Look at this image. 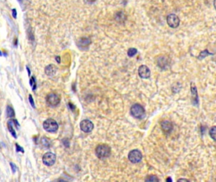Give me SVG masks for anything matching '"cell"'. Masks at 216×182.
I'll return each instance as SVG.
<instances>
[{"label": "cell", "mask_w": 216, "mask_h": 182, "mask_svg": "<svg viewBox=\"0 0 216 182\" xmlns=\"http://www.w3.org/2000/svg\"><path fill=\"white\" fill-rule=\"evenodd\" d=\"M42 160L45 166H51L56 162V155L53 152H47L42 156Z\"/></svg>", "instance_id": "cell-5"}, {"label": "cell", "mask_w": 216, "mask_h": 182, "mask_svg": "<svg viewBox=\"0 0 216 182\" xmlns=\"http://www.w3.org/2000/svg\"><path fill=\"white\" fill-rule=\"evenodd\" d=\"M15 146H16V151L17 152H22V153L24 152V149L22 147H21L20 145H19L18 144H16Z\"/></svg>", "instance_id": "cell-25"}, {"label": "cell", "mask_w": 216, "mask_h": 182, "mask_svg": "<svg viewBox=\"0 0 216 182\" xmlns=\"http://www.w3.org/2000/svg\"><path fill=\"white\" fill-rule=\"evenodd\" d=\"M2 56V53H1V51H0V56Z\"/></svg>", "instance_id": "cell-33"}, {"label": "cell", "mask_w": 216, "mask_h": 182, "mask_svg": "<svg viewBox=\"0 0 216 182\" xmlns=\"http://www.w3.org/2000/svg\"><path fill=\"white\" fill-rule=\"evenodd\" d=\"M29 103H30V104L31 105V106L33 107V108H36V105H35L34 99H33V96H32L31 94H29Z\"/></svg>", "instance_id": "cell-22"}, {"label": "cell", "mask_w": 216, "mask_h": 182, "mask_svg": "<svg viewBox=\"0 0 216 182\" xmlns=\"http://www.w3.org/2000/svg\"><path fill=\"white\" fill-rule=\"evenodd\" d=\"M30 85L31 87L33 89V91H35L37 87V84H36V80L34 77H32L31 80H30Z\"/></svg>", "instance_id": "cell-18"}, {"label": "cell", "mask_w": 216, "mask_h": 182, "mask_svg": "<svg viewBox=\"0 0 216 182\" xmlns=\"http://www.w3.org/2000/svg\"><path fill=\"white\" fill-rule=\"evenodd\" d=\"M130 113L134 118L138 120L143 119L146 115L144 108L140 104H133L130 109Z\"/></svg>", "instance_id": "cell-2"}, {"label": "cell", "mask_w": 216, "mask_h": 182, "mask_svg": "<svg viewBox=\"0 0 216 182\" xmlns=\"http://www.w3.org/2000/svg\"><path fill=\"white\" fill-rule=\"evenodd\" d=\"M17 15V13L16 9H13L12 10V15H13V17L14 18V19H16Z\"/></svg>", "instance_id": "cell-26"}, {"label": "cell", "mask_w": 216, "mask_h": 182, "mask_svg": "<svg viewBox=\"0 0 216 182\" xmlns=\"http://www.w3.org/2000/svg\"><path fill=\"white\" fill-rule=\"evenodd\" d=\"M150 70L146 65H141L138 69V75L143 79H147L150 77Z\"/></svg>", "instance_id": "cell-9"}, {"label": "cell", "mask_w": 216, "mask_h": 182, "mask_svg": "<svg viewBox=\"0 0 216 182\" xmlns=\"http://www.w3.org/2000/svg\"><path fill=\"white\" fill-rule=\"evenodd\" d=\"M62 143H63V145H64V146H65V147H69L70 142H69L68 139H67V138L63 139V140H62Z\"/></svg>", "instance_id": "cell-24"}, {"label": "cell", "mask_w": 216, "mask_h": 182, "mask_svg": "<svg viewBox=\"0 0 216 182\" xmlns=\"http://www.w3.org/2000/svg\"><path fill=\"white\" fill-rule=\"evenodd\" d=\"M6 115H7V117L8 118H12V117H14L15 115V111H14V109H13L12 107H11L10 106H7L6 107Z\"/></svg>", "instance_id": "cell-16"}, {"label": "cell", "mask_w": 216, "mask_h": 182, "mask_svg": "<svg viewBox=\"0 0 216 182\" xmlns=\"http://www.w3.org/2000/svg\"><path fill=\"white\" fill-rule=\"evenodd\" d=\"M166 181H172V179H171V177L168 178H167V180H166Z\"/></svg>", "instance_id": "cell-32"}, {"label": "cell", "mask_w": 216, "mask_h": 182, "mask_svg": "<svg viewBox=\"0 0 216 182\" xmlns=\"http://www.w3.org/2000/svg\"><path fill=\"white\" fill-rule=\"evenodd\" d=\"M55 60H56V62H57L58 63H60V61H61V59H60V57L59 56H57L55 58Z\"/></svg>", "instance_id": "cell-28"}, {"label": "cell", "mask_w": 216, "mask_h": 182, "mask_svg": "<svg viewBox=\"0 0 216 182\" xmlns=\"http://www.w3.org/2000/svg\"><path fill=\"white\" fill-rule=\"evenodd\" d=\"M69 106H70V109H71L72 110H74V109H75V108H76L75 106H74V105H73V104H72V103H69Z\"/></svg>", "instance_id": "cell-27"}, {"label": "cell", "mask_w": 216, "mask_h": 182, "mask_svg": "<svg viewBox=\"0 0 216 182\" xmlns=\"http://www.w3.org/2000/svg\"><path fill=\"white\" fill-rule=\"evenodd\" d=\"M87 1L88 2H90V3H94V2L96 1L97 0H87Z\"/></svg>", "instance_id": "cell-31"}, {"label": "cell", "mask_w": 216, "mask_h": 182, "mask_svg": "<svg viewBox=\"0 0 216 182\" xmlns=\"http://www.w3.org/2000/svg\"><path fill=\"white\" fill-rule=\"evenodd\" d=\"M19 1H21V0H19Z\"/></svg>", "instance_id": "cell-34"}, {"label": "cell", "mask_w": 216, "mask_h": 182, "mask_svg": "<svg viewBox=\"0 0 216 182\" xmlns=\"http://www.w3.org/2000/svg\"><path fill=\"white\" fill-rule=\"evenodd\" d=\"M7 127H8V129L10 132V134H12V136L15 138H17V135L16 134V131H15V129L13 128L12 120H10V121H8V123H7Z\"/></svg>", "instance_id": "cell-14"}, {"label": "cell", "mask_w": 216, "mask_h": 182, "mask_svg": "<svg viewBox=\"0 0 216 182\" xmlns=\"http://www.w3.org/2000/svg\"><path fill=\"white\" fill-rule=\"evenodd\" d=\"M138 53V49L134 48H131L128 49L127 51V55L129 57H133L134 55H136Z\"/></svg>", "instance_id": "cell-19"}, {"label": "cell", "mask_w": 216, "mask_h": 182, "mask_svg": "<svg viewBox=\"0 0 216 182\" xmlns=\"http://www.w3.org/2000/svg\"><path fill=\"white\" fill-rule=\"evenodd\" d=\"M189 181L188 180H186V179H183V178H181V179L178 180V181Z\"/></svg>", "instance_id": "cell-30"}, {"label": "cell", "mask_w": 216, "mask_h": 182, "mask_svg": "<svg viewBox=\"0 0 216 182\" xmlns=\"http://www.w3.org/2000/svg\"><path fill=\"white\" fill-rule=\"evenodd\" d=\"M143 158L142 153L138 149H134L131 151L128 154V159L130 162L132 163L136 164L141 161Z\"/></svg>", "instance_id": "cell-4"}, {"label": "cell", "mask_w": 216, "mask_h": 182, "mask_svg": "<svg viewBox=\"0 0 216 182\" xmlns=\"http://www.w3.org/2000/svg\"><path fill=\"white\" fill-rule=\"evenodd\" d=\"M46 101L47 104L50 107L57 106L60 102V98L59 96L55 93H50L47 95L46 98Z\"/></svg>", "instance_id": "cell-6"}, {"label": "cell", "mask_w": 216, "mask_h": 182, "mask_svg": "<svg viewBox=\"0 0 216 182\" xmlns=\"http://www.w3.org/2000/svg\"><path fill=\"white\" fill-rule=\"evenodd\" d=\"M80 128L85 133H90L93 130L94 124L89 120H83L80 123Z\"/></svg>", "instance_id": "cell-7"}, {"label": "cell", "mask_w": 216, "mask_h": 182, "mask_svg": "<svg viewBox=\"0 0 216 182\" xmlns=\"http://www.w3.org/2000/svg\"><path fill=\"white\" fill-rule=\"evenodd\" d=\"M167 22L170 27L175 28L179 26L180 20L175 14H170L167 17Z\"/></svg>", "instance_id": "cell-8"}, {"label": "cell", "mask_w": 216, "mask_h": 182, "mask_svg": "<svg viewBox=\"0 0 216 182\" xmlns=\"http://www.w3.org/2000/svg\"><path fill=\"white\" fill-rule=\"evenodd\" d=\"M161 129L163 131V132L165 134H169L173 130V125L171 121L165 120L163 121L160 123Z\"/></svg>", "instance_id": "cell-11"}, {"label": "cell", "mask_w": 216, "mask_h": 182, "mask_svg": "<svg viewBox=\"0 0 216 182\" xmlns=\"http://www.w3.org/2000/svg\"><path fill=\"white\" fill-rule=\"evenodd\" d=\"M91 43V39L89 37H83L80 38L77 42V45L78 46V48L84 50L88 49L90 44Z\"/></svg>", "instance_id": "cell-10"}, {"label": "cell", "mask_w": 216, "mask_h": 182, "mask_svg": "<svg viewBox=\"0 0 216 182\" xmlns=\"http://www.w3.org/2000/svg\"><path fill=\"white\" fill-rule=\"evenodd\" d=\"M191 92H192V96H193V102H194V105H198V97L197 93V89L194 83H192L191 84Z\"/></svg>", "instance_id": "cell-13"}, {"label": "cell", "mask_w": 216, "mask_h": 182, "mask_svg": "<svg viewBox=\"0 0 216 182\" xmlns=\"http://www.w3.org/2000/svg\"><path fill=\"white\" fill-rule=\"evenodd\" d=\"M41 143L44 147H47V148L50 147L51 145V141L50 139H49L48 138L45 137L41 138Z\"/></svg>", "instance_id": "cell-15"}, {"label": "cell", "mask_w": 216, "mask_h": 182, "mask_svg": "<svg viewBox=\"0 0 216 182\" xmlns=\"http://www.w3.org/2000/svg\"><path fill=\"white\" fill-rule=\"evenodd\" d=\"M26 69L27 70L28 75H29V76H30L31 75V70H30V69L28 66H26Z\"/></svg>", "instance_id": "cell-29"}, {"label": "cell", "mask_w": 216, "mask_h": 182, "mask_svg": "<svg viewBox=\"0 0 216 182\" xmlns=\"http://www.w3.org/2000/svg\"><path fill=\"white\" fill-rule=\"evenodd\" d=\"M43 128L49 133H55L58 129V125L56 121L51 118L47 119L43 123Z\"/></svg>", "instance_id": "cell-3"}, {"label": "cell", "mask_w": 216, "mask_h": 182, "mask_svg": "<svg viewBox=\"0 0 216 182\" xmlns=\"http://www.w3.org/2000/svg\"><path fill=\"white\" fill-rule=\"evenodd\" d=\"M56 70H57V68L54 65H49L47 66L44 70L45 73L49 77H52L55 75V73H56Z\"/></svg>", "instance_id": "cell-12"}, {"label": "cell", "mask_w": 216, "mask_h": 182, "mask_svg": "<svg viewBox=\"0 0 216 182\" xmlns=\"http://www.w3.org/2000/svg\"><path fill=\"white\" fill-rule=\"evenodd\" d=\"M213 55V54H212V53H210L208 52V51L207 49L204 50V51H201L200 53V54L199 56H198V58L199 59V60H202L204 58H205V57H206V56H207L208 55Z\"/></svg>", "instance_id": "cell-17"}, {"label": "cell", "mask_w": 216, "mask_h": 182, "mask_svg": "<svg viewBox=\"0 0 216 182\" xmlns=\"http://www.w3.org/2000/svg\"><path fill=\"white\" fill-rule=\"evenodd\" d=\"M215 127L214 126L213 127L211 128V129L209 131V134L210 135V137L213 139L214 141H215Z\"/></svg>", "instance_id": "cell-21"}, {"label": "cell", "mask_w": 216, "mask_h": 182, "mask_svg": "<svg viewBox=\"0 0 216 182\" xmlns=\"http://www.w3.org/2000/svg\"><path fill=\"white\" fill-rule=\"evenodd\" d=\"M95 154L99 159H107L111 155V148L107 144H100L95 149Z\"/></svg>", "instance_id": "cell-1"}, {"label": "cell", "mask_w": 216, "mask_h": 182, "mask_svg": "<svg viewBox=\"0 0 216 182\" xmlns=\"http://www.w3.org/2000/svg\"><path fill=\"white\" fill-rule=\"evenodd\" d=\"M10 167H11V170L12 171L13 173H15V172H16L17 170V166L13 163H12V162H10Z\"/></svg>", "instance_id": "cell-23"}, {"label": "cell", "mask_w": 216, "mask_h": 182, "mask_svg": "<svg viewBox=\"0 0 216 182\" xmlns=\"http://www.w3.org/2000/svg\"><path fill=\"white\" fill-rule=\"evenodd\" d=\"M144 180L145 181H159L158 178L155 175L148 176Z\"/></svg>", "instance_id": "cell-20"}]
</instances>
